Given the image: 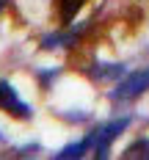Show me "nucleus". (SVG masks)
I'll return each mask as SVG.
<instances>
[{
	"label": "nucleus",
	"instance_id": "nucleus-7",
	"mask_svg": "<svg viewBox=\"0 0 149 160\" xmlns=\"http://www.w3.org/2000/svg\"><path fill=\"white\" fill-rule=\"evenodd\" d=\"M124 160H149V138H138L124 149Z\"/></svg>",
	"mask_w": 149,
	"mask_h": 160
},
{
	"label": "nucleus",
	"instance_id": "nucleus-4",
	"mask_svg": "<svg viewBox=\"0 0 149 160\" xmlns=\"http://www.w3.org/2000/svg\"><path fill=\"white\" fill-rule=\"evenodd\" d=\"M88 149H94V130H91V132H88V135H86L83 141H77V144H69L66 149H61V152H58L55 158H58V160H72V158H83V155H86Z\"/></svg>",
	"mask_w": 149,
	"mask_h": 160
},
{
	"label": "nucleus",
	"instance_id": "nucleus-1",
	"mask_svg": "<svg viewBox=\"0 0 149 160\" xmlns=\"http://www.w3.org/2000/svg\"><path fill=\"white\" fill-rule=\"evenodd\" d=\"M147 88H149V72H147V69H141V72H132V75H127V78L122 80L113 91H111V99L124 102V99H132V97L144 94Z\"/></svg>",
	"mask_w": 149,
	"mask_h": 160
},
{
	"label": "nucleus",
	"instance_id": "nucleus-6",
	"mask_svg": "<svg viewBox=\"0 0 149 160\" xmlns=\"http://www.w3.org/2000/svg\"><path fill=\"white\" fill-rule=\"evenodd\" d=\"M88 75H91L94 80H99V83H102V80H116V78L124 75V66L122 64H97Z\"/></svg>",
	"mask_w": 149,
	"mask_h": 160
},
{
	"label": "nucleus",
	"instance_id": "nucleus-3",
	"mask_svg": "<svg viewBox=\"0 0 149 160\" xmlns=\"http://www.w3.org/2000/svg\"><path fill=\"white\" fill-rule=\"evenodd\" d=\"M0 111H6L14 119H31V108L25 99H19V94L14 91V86L8 80H0Z\"/></svg>",
	"mask_w": 149,
	"mask_h": 160
},
{
	"label": "nucleus",
	"instance_id": "nucleus-2",
	"mask_svg": "<svg viewBox=\"0 0 149 160\" xmlns=\"http://www.w3.org/2000/svg\"><path fill=\"white\" fill-rule=\"evenodd\" d=\"M127 124H130V116L116 119V122H111V124L94 130V158H105V155H108V149H111V144L122 135V130L127 127Z\"/></svg>",
	"mask_w": 149,
	"mask_h": 160
},
{
	"label": "nucleus",
	"instance_id": "nucleus-5",
	"mask_svg": "<svg viewBox=\"0 0 149 160\" xmlns=\"http://www.w3.org/2000/svg\"><path fill=\"white\" fill-rule=\"evenodd\" d=\"M55 3H58V19H61V25H69L88 0H55Z\"/></svg>",
	"mask_w": 149,
	"mask_h": 160
}]
</instances>
